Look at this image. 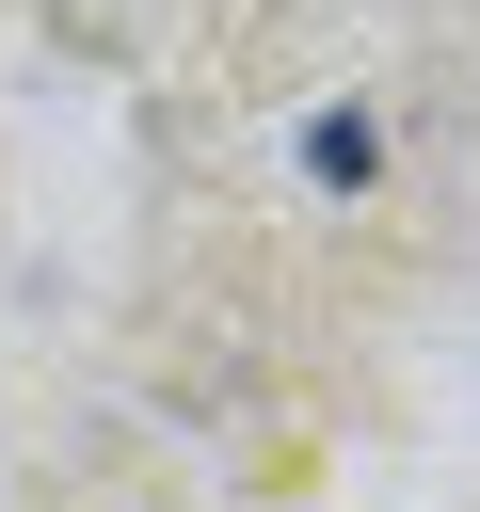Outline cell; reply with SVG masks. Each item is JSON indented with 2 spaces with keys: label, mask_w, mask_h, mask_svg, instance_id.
<instances>
[]
</instances>
